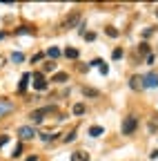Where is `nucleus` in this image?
Masks as SVG:
<instances>
[{"label": "nucleus", "instance_id": "34", "mask_svg": "<svg viewBox=\"0 0 158 161\" xmlns=\"http://www.w3.org/2000/svg\"><path fill=\"white\" fill-rule=\"evenodd\" d=\"M149 159H158V150H151L149 152Z\"/></svg>", "mask_w": 158, "mask_h": 161}, {"label": "nucleus", "instance_id": "5", "mask_svg": "<svg viewBox=\"0 0 158 161\" xmlns=\"http://www.w3.org/2000/svg\"><path fill=\"white\" fill-rule=\"evenodd\" d=\"M143 87H158V72H149L143 76Z\"/></svg>", "mask_w": 158, "mask_h": 161}, {"label": "nucleus", "instance_id": "28", "mask_svg": "<svg viewBox=\"0 0 158 161\" xmlns=\"http://www.w3.org/2000/svg\"><path fill=\"white\" fill-rule=\"evenodd\" d=\"M100 74H103V76H107V74H109V65H107V63H103V65H100Z\"/></svg>", "mask_w": 158, "mask_h": 161}, {"label": "nucleus", "instance_id": "31", "mask_svg": "<svg viewBox=\"0 0 158 161\" xmlns=\"http://www.w3.org/2000/svg\"><path fill=\"white\" fill-rule=\"evenodd\" d=\"M85 38H87L89 43H91V40H96V34H94V31H89V34H85Z\"/></svg>", "mask_w": 158, "mask_h": 161}, {"label": "nucleus", "instance_id": "36", "mask_svg": "<svg viewBox=\"0 0 158 161\" xmlns=\"http://www.w3.org/2000/svg\"><path fill=\"white\" fill-rule=\"evenodd\" d=\"M5 65V56H0V67H3Z\"/></svg>", "mask_w": 158, "mask_h": 161}, {"label": "nucleus", "instance_id": "10", "mask_svg": "<svg viewBox=\"0 0 158 161\" xmlns=\"http://www.w3.org/2000/svg\"><path fill=\"white\" fill-rule=\"evenodd\" d=\"M136 52H138V56H140V58H147V56H149V43H140Z\"/></svg>", "mask_w": 158, "mask_h": 161}, {"label": "nucleus", "instance_id": "2", "mask_svg": "<svg viewBox=\"0 0 158 161\" xmlns=\"http://www.w3.org/2000/svg\"><path fill=\"white\" fill-rule=\"evenodd\" d=\"M51 112H56V108H54V105H45V108H40V110H33V112L29 114V119H31V123H43V121H45V114H51Z\"/></svg>", "mask_w": 158, "mask_h": 161}, {"label": "nucleus", "instance_id": "14", "mask_svg": "<svg viewBox=\"0 0 158 161\" xmlns=\"http://www.w3.org/2000/svg\"><path fill=\"white\" fill-rule=\"evenodd\" d=\"M45 54L49 56V60H56L58 56H60V49H58V47H49V49H47Z\"/></svg>", "mask_w": 158, "mask_h": 161}, {"label": "nucleus", "instance_id": "25", "mask_svg": "<svg viewBox=\"0 0 158 161\" xmlns=\"http://www.w3.org/2000/svg\"><path fill=\"white\" fill-rule=\"evenodd\" d=\"M69 141H76V132H67L65 134V143H69Z\"/></svg>", "mask_w": 158, "mask_h": 161}, {"label": "nucleus", "instance_id": "26", "mask_svg": "<svg viewBox=\"0 0 158 161\" xmlns=\"http://www.w3.org/2000/svg\"><path fill=\"white\" fill-rule=\"evenodd\" d=\"M103 63H105V60H103V58H94V60H91V67H100Z\"/></svg>", "mask_w": 158, "mask_h": 161}, {"label": "nucleus", "instance_id": "12", "mask_svg": "<svg viewBox=\"0 0 158 161\" xmlns=\"http://www.w3.org/2000/svg\"><path fill=\"white\" fill-rule=\"evenodd\" d=\"M83 94L85 96H91V98H98V96H100V92H98V90H94V87H83Z\"/></svg>", "mask_w": 158, "mask_h": 161}, {"label": "nucleus", "instance_id": "8", "mask_svg": "<svg viewBox=\"0 0 158 161\" xmlns=\"http://www.w3.org/2000/svg\"><path fill=\"white\" fill-rule=\"evenodd\" d=\"M71 161H89V154L85 150H76L71 152Z\"/></svg>", "mask_w": 158, "mask_h": 161}, {"label": "nucleus", "instance_id": "4", "mask_svg": "<svg viewBox=\"0 0 158 161\" xmlns=\"http://www.w3.org/2000/svg\"><path fill=\"white\" fill-rule=\"evenodd\" d=\"M31 78H33V87H36L38 92H45V90L49 87V83H47V80H45V76H43V72H36Z\"/></svg>", "mask_w": 158, "mask_h": 161}, {"label": "nucleus", "instance_id": "32", "mask_svg": "<svg viewBox=\"0 0 158 161\" xmlns=\"http://www.w3.org/2000/svg\"><path fill=\"white\" fill-rule=\"evenodd\" d=\"M154 31H156V29H154V27H147V29H145V34H143V36H145V38H147V36H151V34H154Z\"/></svg>", "mask_w": 158, "mask_h": 161}, {"label": "nucleus", "instance_id": "1", "mask_svg": "<svg viewBox=\"0 0 158 161\" xmlns=\"http://www.w3.org/2000/svg\"><path fill=\"white\" fill-rule=\"evenodd\" d=\"M136 128H138V116H136V114H127V116L123 119L120 132H123L125 136H131V134L136 132Z\"/></svg>", "mask_w": 158, "mask_h": 161}, {"label": "nucleus", "instance_id": "19", "mask_svg": "<svg viewBox=\"0 0 158 161\" xmlns=\"http://www.w3.org/2000/svg\"><path fill=\"white\" fill-rule=\"evenodd\" d=\"M65 56H67V58H78V49L67 47V49H65Z\"/></svg>", "mask_w": 158, "mask_h": 161}, {"label": "nucleus", "instance_id": "35", "mask_svg": "<svg viewBox=\"0 0 158 161\" xmlns=\"http://www.w3.org/2000/svg\"><path fill=\"white\" fill-rule=\"evenodd\" d=\"M25 161H38V157H36V154H31V157H27Z\"/></svg>", "mask_w": 158, "mask_h": 161}, {"label": "nucleus", "instance_id": "27", "mask_svg": "<svg viewBox=\"0 0 158 161\" xmlns=\"http://www.w3.org/2000/svg\"><path fill=\"white\" fill-rule=\"evenodd\" d=\"M105 31H107V34H109L111 38H116V36H118V29H114V27H107Z\"/></svg>", "mask_w": 158, "mask_h": 161}, {"label": "nucleus", "instance_id": "21", "mask_svg": "<svg viewBox=\"0 0 158 161\" xmlns=\"http://www.w3.org/2000/svg\"><path fill=\"white\" fill-rule=\"evenodd\" d=\"M56 69V63H54V60H47V63L43 65V72H54Z\"/></svg>", "mask_w": 158, "mask_h": 161}, {"label": "nucleus", "instance_id": "11", "mask_svg": "<svg viewBox=\"0 0 158 161\" xmlns=\"http://www.w3.org/2000/svg\"><path fill=\"white\" fill-rule=\"evenodd\" d=\"M100 134H105V128H100V125H91L89 128V136H100Z\"/></svg>", "mask_w": 158, "mask_h": 161}, {"label": "nucleus", "instance_id": "24", "mask_svg": "<svg viewBox=\"0 0 158 161\" xmlns=\"http://www.w3.org/2000/svg\"><path fill=\"white\" fill-rule=\"evenodd\" d=\"M45 56H47V54H43V52H38L36 56H31V63H38V60H43Z\"/></svg>", "mask_w": 158, "mask_h": 161}, {"label": "nucleus", "instance_id": "22", "mask_svg": "<svg viewBox=\"0 0 158 161\" xmlns=\"http://www.w3.org/2000/svg\"><path fill=\"white\" fill-rule=\"evenodd\" d=\"M123 54H125V52H123L120 47H116V49H114V54H111V58H114V60H120V58H123Z\"/></svg>", "mask_w": 158, "mask_h": 161}, {"label": "nucleus", "instance_id": "3", "mask_svg": "<svg viewBox=\"0 0 158 161\" xmlns=\"http://www.w3.org/2000/svg\"><path fill=\"white\" fill-rule=\"evenodd\" d=\"M36 134H38V132H36L31 125H23V128H18V139H20V141H31Z\"/></svg>", "mask_w": 158, "mask_h": 161}, {"label": "nucleus", "instance_id": "7", "mask_svg": "<svg viewBox=\"0 0 158 161\" xmlns=\"http://www.w3.org/2000/svg\"><path fill=\"white\" fill-rule=\"evenodd\" d=\"M129 87L136 90V92L143 90V76H131V78H129Z\"/></svg>", "mask_w": 158, "mask_h": 161}, {"label": "nucleus", "instance_id": "29", "mask_svg": "<svg viewBox=\"0 0 158 161\" xmlns=\"http://www.w3.org/2000/svg\"><path fill=\"white\" fill-rule=\"evenodd\" d=\"M7 141H9V134H3V136H0V148H3Z\"/></svg>", "mask_w": 158, "mask_h": 161}, {"label": "nucleus", "instance_id": "38", "mask_svg": "<svg viewBox=\"0 0 158 161\" xmlns=\"http://www.w3.org/2000/svg\"><path fill=\"white\" fill-rule=\"evenodd\" d=\"M156 16H158V9H156Z\"/></svg>", "mask_w": 158, "mask_h": 161}, {"label": "nucleus", "instance_id": "18", "mask_svg": "<svg viewBox=\"0 0 158 161\" xmlns=\"http://www.w3.org/2000/svg\"><path fill=\"white\" fill-rule=\"evenodd\" d=\"M11 60H13V63H23V60H25V54L13 52V54H11Z\"/></svg>", "mask_w": 158, "mask_h": 161}, {"label": "nucleus", "instance_id": "9", "mask_svg": "<svg viewBox=\"0 0 158 161\" xmlns=\"http://www.w3.org/2000/svg\"><path fill=\"white\" fill-rule=\"evenodd\" d=\"M13 34H16V36H23V34H36V29L29 27V25H20V27H16Z\"/></svg>", "mask_w": 158, "mask_h": 161}, {"label": "nucleus", "instance_id": "30", "mask_svg": "<svg viewBox=\"0 0 158 161\" xmlns=\"http://www.w3.org/2000/svg\"><path fill=\"white\" fill-rule=\"evenodd\" d=\"M145 60H147V65H154V60H156V56H154V54H149V56H147Z\"/></svg>", "mask_w": 158, "mask_h": 161}, {"label": "nucleus", "instance_id": "20", "mask_svg": "<svg viewBox=\"0 0 158 161\" xmlns=\"http://www.w3.org/2000/svg\"><path fill=\"white\" fill-rule=\"evenodd\" d=\"M40 139H43V141H56V139H58V134H49V132H40Z\"/></svg>", "mask_w": 158, "mask_h": 161}, {"label": "nucleus", "instance_id": "17", "mask_svg": "<svg viewBox=\"0 0 158 161\" xmlns=\"http://www.w3.org/2000/svg\"><path fill=\"white\" fill-rule=\"evenodd\" d=\"M11 157H13V159H18V157H23V141H20V143H18L16 148H13V152H11Z\"/></svg>", "mask_w": 158, "mask_h": 161}, {"label": "nucleus", "instance_id": "6", "mask_svg": "<svg viewBox=\"0 0 158 161\" xmlns=\"http://www.w3.org/2000/svg\"><path fill=\"white\" fill-rule=\"evenodd\" d=\"M80 23H83V20H80V14L76 11V14H71V16L65 20V27L69 29V27H74V25H80Z\"/></svg>", "mask_w": 158, "mask_h": 161}, {"label": "nucleus", "instance_id": "33", "mask_svg": "<svg viewBox=\"0 0 158 161\" xmlns=\"http://www.w3.org/2000/svg\"><path fill=\"white\" fill-rule=\"evenodd\" d=\"M78 34H80V36H85V23H80V25H78Z\"/></svg>", "mask_w": 158, "mask_h": 161}, {"label": "nucleus", "instance_id": "13", "mask_svg": "<svg viewBox=\"0 0 158 161\" xmlns=\"http://www.w3.org/2000/svg\"><path fill=\"white\" fill-rule=\"evenodd\" d=\"M67 78H69V76H67L65 72H58V74H54V76H51V80H54V83H65Z\"/></svg>", "mask_w": 158, "mask_h": 161}, {"label": "nucleus", "instance_id": "37", "mask_svg": "<svg viewBox=\"0 0 158 161\" xmlns=\"http://www.w3.org/2000/svg\"><path fill=\"white\" fill-rule=\"evenodd\" d=\"M0 38H5V31H0Z\"/></svg>", "mask_w": 158, "mask_h": 161}, {"label": "nucleus", "instance_id": "15", "mask_svg": "<svg viewBox=\"0 0 158 161\" xmlns=\"http://www.w3.org/2000/svg\"><path fill=\"white\" fill-rule=\"evenodd\" d=\"M29 78H31V74H23V80H20V85H18V92H25V90H27Z\"/></svg>", "mask_w": 158, "mask_h": 161}, {"label": "nucleus", "instance_id": "23", "mask_svg": "<svg viewBox=\"0 0 158 161\" xmlns=\"http://www.w3.org/2000/svg\"><path fill=\"white\" fill-rule=\"evenodd\" d=\"M11 110V103H9V101H3V108H0V116H3L5 112H9Z\"/></svg>", "mask_w": 158, "mask_h": 161}, {"label": "nucleus", "instance_id": "16", "mask_svg": "<svg viewBox=\"0 0 158 161\" xmlns=\"http://www.w3.org/2000/svg\"><path fill=\"white\" fill-rule=\"evenodd\" d=\"M71 112H74V114H76V116H83V114H85V105H83V103H76V105H74V110H71Z\"/></svg>", "mask_w": 158, "mask_h": 161}]
</instances>
